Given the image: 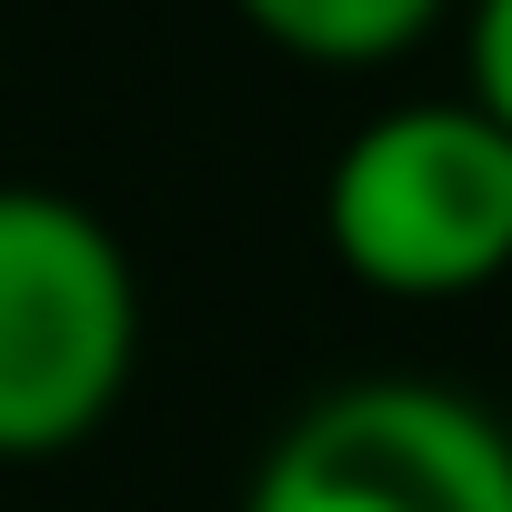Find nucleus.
Here are the masks:
<instances>
[{
    "label": "nucleus",
    "instance_id": "obj_1",
    "mask_svg": "<svg viewBox=\"0 0 512 512\" xmlns=\"http://www.w3.org/2000/svg\"><path fill=\"white\" fill-rule=\"evenodd\" d=\"M141 372L131 241L51 181H0V462L81 452Z\"/></svg>",
    "mask_w": 512,
    "mask_h": 512
},
{
    "label": "nucleus",
    "instance_id": "obj_2",
    "mask_svg": "<svg viewBox=\"0 0 512 512\" xmlns=\"http://www.w3.org/2000/svg\"><path fill=\"white\" fill-rule=\"evenodd\" d=\"M322 241L382 302H462L512 272V131L442 91L372 111L322 171Z\"/></svg>",
    "mask_w": 512,
    "mask_h": 512
},
{
    "label": "nucleus",
    "instance_id": "obj_3",
    "mask_svg": "<svg viewBox=\"0 0 512 512\" xmlns=\"http://www.w3.org/2000/svg\"><path fill=\"white\" fill-rule=\"evenodd\" d=\"M241 512H512V432L462 382L362 372L262 442Z\"/></svg>",
    "mask_w": 512,
    "mask_h": 512
},
{
    "label": "nucleus",
    "instance_id": "obj_4",
    "mask_svg": "<svg viewBox=\"0 0 512 512\" xmlns=\"http://www.w3.org/2000/svg\"><path fill=\"white\" fill-rule=\"evenodd\" d=\"M251 41H272L282 61H312V71H382V61H412L452 0H231Z\"/></svg>",
    "mask_w": 512,
    "mask_h": 512
},
{
    "label": "nucleus",
    "instance_id": "obj_5",
    "mask_svg": "<svg viewBox=\"0 0 512 512\" xmlns=\"http://www.w3.org/2000/svg\"><path fill=\"white\" fill-rule=\"evenodd\" d=\"M462 101L512 131V0H462Z\"/></svg>",
    "mask_w": 512,
    "mask_h": 512
}]
</instances>
